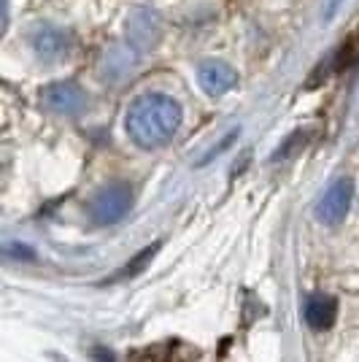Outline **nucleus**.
Here are the masks:
<instances>
[{"instance_id": "obj_1", "label": "nucleus", "mask_w": 359, "mask_h": 362, "mask_svg": "<svg viewBox=\"0 0 359 362\" xmlns=\"http://www.w3.org/2000/svg\"><path fill=\"white\" fill-rule=\"evenodd\" d=\"M181 106L165 92H143L138 95L124 117V130L135 146L160 149L170 144L181 127Z\"/></svg>"}, {"instance_id": "obj_2", "label": "nucleus", "mask_w": 359, "mask_h": 362, "mask_svg": "<svg viewBox=\"0 0 359 362\" xmlns=\"http://www.w3.org/2000/svg\"><path fill=\"white\" fill-rule=\"evenodd\" d=\"M130 206H133V189L122 181H114L92 197L90 216L95 225H114V222L124 219Z\"/></svg>"}, {"instance_id": "obj_3", "label": "nucleus", "mask_w": 359, "mask_h": 362, "mask_svg": "<svg viewBox=\"0 0 359 362\" xmlns=\"http://www.w3.org/2000/svg\"><path fill=\"white\" fill-rule=\"evenodd\" d=\"M351 195H354L351 179L348 176H338L322 192V197H319V203H316V219L327 227H338L346 219L348 209H351Z\"/></svg>"}, {"instance_id": "obj_4", "label": "nucleus", "mask_w": 359, "mask_h": 362, "mask_svg": "<svg viewBox=\"0 0 359 362\" xmlns=\"http://www.w3.org/2000/svg\"><path fill=\"white\" fill-rule=\"evenodd\" d=\"M197 78L211 98H222L238 87V71L222 60H203L197 65Z\"/></svg>"}, {"instance_id": "obj_5", "label": "nucleus", "mask_w": 359, "mask_h": 362, "mask_svg": "<svg viewBox=\"0 0 359 362\" xmlns=\"http://www.w3.org/2000/svg\"><path fill=\"white\" fill-rule=\"evenodd\" d=\"M30 46L35 52V57L41 62H57L68 54V35L60 28H52V25H38L30 35Z\"/></svg>"}, {"instance_id": "obj_6", "label": "nucleus", "mask_w": 359, "mask_h": 362, "mask_svg": "<svg viewBox=\"0 0 359 362\" xmlns=\"http://www.w3.org/2000/svg\"><path fill=\"white\" fill-rule=\"evenodd\" d=\"M44 103L54 114H65V117H73L81 108L87 106V95L76 87L73 81H60V84H52L44 92Z\"/></svg>"}, {"instance_id": "obj_7", "label": "nucleus", "mask_w": 359, "mask_h": 362, "mask_svg": "<svg viewBox=\"0 0 359 362\" xmlns=\"http://www.w3.org/2000/svg\"><path fill=\"white\" fill-rule=\"evenodd\" d=\"M335 314H338V305H335V300L327 298V295H311V298L305 300V311H302V317H305V322H308V327L316 332L332 327Z\"/></svg>"}]
</instances>
